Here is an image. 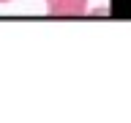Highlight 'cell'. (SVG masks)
<instances>
[{
  "instance_id": "cell-1",
  "label": "cell",
  "mask_w": 131,
  "mask_h": 123,
  "mask_svg": "<svg viewBox=\"0 0 131 123\" xmlns=\"http://www.w3.org/2000/svg\"><path fill=\"white\" fill-rule=\"evenodd\" d=\"M47 11L55 16H79L88 8V0H44Z\"/></svg>"
},
{
  "instance_id": "cell-2",
  "label": "cell",
  "mask_w": 131,
  "mask_h": 123,
  "mask_svg": "<svg viewBox=\"0 0 131 123\" xmlns=\"http://www.w3.org/2000/svg\"><path fill=\"white\" fill-rule=\"evenodd\" d=\"M0 3H11V0H0Z\"/></svg>"
}]
</instances>
